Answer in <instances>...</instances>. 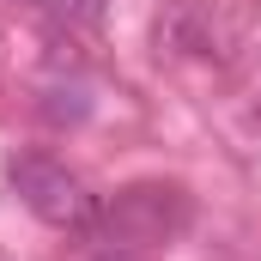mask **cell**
Here are the masks:
<instances>
[{"label":"cell","mask_w":261,"mask_h":261,"mask_svg":"<svg viewBox=\"0 0 261 261\" xmlns=\"http://www.w3.org/2000/svg\"><path fill=\"white\" fill-rule=\"evenodd\" d=\"M182 225H189V189H176V182H134L97 213L91 237H103L116 249H158Z\"/></svg>","instance_id":"obj_1"},{"label":"cell","mask_w":261,"mask_h":261,"mask_svg":"<svg viewBox=\"0 0 261 261\" xmlns=\"http://www.w3.org/2000/svg\"><path fill=\"white\" fill-rule=\"evenodd\" d=\"M12 189L18 200L43 219V225H55V231H73V237H91L97 231V195L67 170L55 158H12Z\"/></svg>","instance_id":"obj_2"},{"label":"cell","mask_w":261,"mask_h":261,"mask_svg":"<svg viewBox=\"0 0 261 261\" xmlns=\"http://www.w3.org/2000/svg\"><path fill=\"white\" fill-rule=\"evenodd\" d=\"M213 43H219L213 12L195 6V0H176V6L158 18V49H170V55H213Z\"/></svg>","instance_id":"obj_3"}]
</instances>
